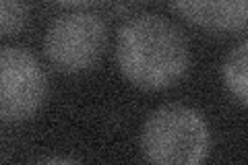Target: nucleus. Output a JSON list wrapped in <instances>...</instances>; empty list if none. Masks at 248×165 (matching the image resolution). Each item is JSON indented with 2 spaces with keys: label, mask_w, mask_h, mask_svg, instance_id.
<instances>
[{
  "label": "nucleus",
  "mask_w": 248,
  "mask_h": 165,
  "mask_svg": "<svg viewBox=\"0 0 248 165\" xmlns=\"http://www.w3.org/2000/svg\"><path fill=\"white\" fill-rule=\"evenodd\" d=\"M46 99V75L25 48L0 50V120L25 122L37 114Z\"/></svg>",
  "instance_id": "20e7f679"
},
{
  "label": "nucleus",
  "mask_w": 248,
  "mask_h": 165,
  "mask_svg": "<svg viewBox=\"0 0 248 165\" xmlns=\"http://www.w3.org/2000/svg\"><path fill=\"white\" fill-rule=\"evenodd\" d=\"M182 17L207 31H240L248 27V0H172Z\"/></svg>",
  "instance_id": "39448f33"
},
{
  "label": "nucleus",
  "mask_w": 248,
  "mask_h": 165,
  "mask_svg": "<svg viewBox=\"0 0 248 165\" xmlns=\"http://www.w3.org/2000/svg\"><path fill=\"white\" fill-rule=\"evenodd\" d=\"M223 83L240 104L248 105V39L238 44L223 60Z\"/></svg>",
  "instance_id": "423d86ee"
},
{
  "label": "nucleus",
  "mask_w": 248,
  "mask_h": 165,
  "mask_svg": "<svg viewBox=\"0 0 248 165\" xmlns=\"http://www.w3.org/2000/svg\"><path fill=\"white\" fill-rule=\"evenodd\" d=\"M27 21V0H0V35L19 33Z\"/></svg>",
  "instance_id": "0eeeda50"
},
{
  "label": "nucleus",
  "mask_w": 248,
  "mask_h": 165,
  "mask_svg": "<svg viewBox=\"0 0 248 165\" xmlns=\"http://www.w3.org/2000/svg\"><path fill=\"white\" fill-rule=\"evenodd\" d=\"M188 42L174 23L159 15H137L116 37V64L130 85L161 91L176 85L188 70Z\"/></svg>",
  "instance_id": "f257e3e1"
},
{
  "label": "nucleus",
  "mask_w": 248,
  "mask_h": 165,
  "mask_svg": "<svg viewBox=\"0 0 248 165\" xmlns=\"http://www.w3.org/2000/svg\"><path fill=\"white\" fill-rule=\"evenodd\" d=\"M58 2H64V4H81V2H89V0H58Z\"/></svg>",
  "instance_id": "6e6552de"
},
{
  "label": "nucleus",
  "mask_w": 248,
  "mask_h": 165,
  "mask_svg": "<svg viewBox=\"0 0 248 165\" xmlns=\"http://www.w3.org/2000/svg\"><path fill=\"white\" fill-rule=\"evenodd\" d=\"M108 44V29L93 13H68L52 21L44 52L60 73H83L97 64Z\"/></svg>",
  "instance_id": "7ed1b4c3"
},
{
  "label": "nucleus",
  "mask_w": 248,
  "mask_h": 165,
  "mask_svg": "<svg viewBox=\"0 0 248 165\" xmlns=\"http://www.w3.org/2000/svg\"><path fill=\"white\" fill-rule=\"evenodd\" d=\"M141 153L155 165H197L209 153V128L197 109L161 105L143 124Z\"/></svg>",
  "instance_id": "f03ea898"
}]
</instances>
